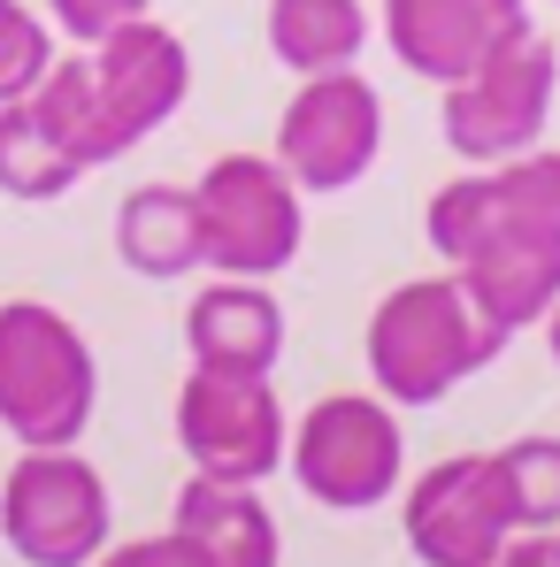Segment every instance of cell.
I'll return each mask as SVG.
<instances>
[{"label":"cell","mask_w":560,"mask_h":567,"mask_svg":"<svg viewBox=\"0 0 560 567\" xmlns=\"http://www.w3.org/2000/svg\"><path fill=\"white\" fill-rule=\"evenodd\" d=\"M369 377L391 406H438L468 377H483L507 353V330L468 299V284L446 277H407L376 299L369 315Z\"/></svg>","instance_id":"obj_1"},{"label":"cell","mask_w":560,"mask_h":567,"mask_svg":"<svg viewBox=\"0 0 560 567\" xmlns=\"http://www.w3.org/2000/svg\"><path fill=\"white\" fill-rule=\"evenodd\" d=\"M100 399L85 330L47 299H0V430L16 445H78Z\"/></svg>","instance_id":"obj_2"},{"label":"cell","mask_w":560,"mask_h":567,"mask_svg":"<svg viewBox=\"0 0 560 567\" xmlns=\"http://www.w3.org/2000/svg\"><path fill=\"white\" fill-rule=\"evenodd\" d=\"M284 468L299 483V498L330 506V514H369L399 491L407 475V437H399V414L384 391H330L315 399L299 422H292V445H284Z\"/></svg>","instance_id":"obj_3"},{"label":"cell","mask_w":560,"mask_h":567,"mask_svg":"<svg viewBox=\"0 0 560 567\" xmlns=\"http://www.w3.org/2000/svg\"><path fill=\"white\" fill-rule=\"evenodd\" d=\"M0 537L23 567H93L115 545V498L78 445H23L0 483Z\"/></svg>","instance_id":"obj_4"},{"label":"cell","mask_w":560,"mask_h":567,"mask_svg":"<svg viewBox=\"0 0 560 567\" xmlns=\"http://www.w3.org/2000/svg\"><path fill=\"white\" fill-rule=\"evenodd\" d=\"M200 238L215 277H277L299 261L307 238V192L284 177L277 154H215L200 169Z\"/></svg>","instance_id":"obj_5"},{"label":"cell","mask_w":560,"mask_h":567,"mask_svg":"<svg viewBox=\"0 0 560 567\" xmlns=\"http://www.w3.org/2000/svg\"><path fill=\"white\" fill-rule=\"evenodd\" d=\"M553 93H560V47L546 31H522L515 47H499L491 62H476L468 78L446 85V107H438L446 146L461 154L468 169L515 162V154L546 146Z\"/></svg>","instance_id":"obj_6"},{"label":"cell","mask_w":560,"mask_h":567,"mask_svg":"<svg viewBox=\"0 0 560 567\" xmlns=\"http://www.w3.org/2000/svg\"><path fill=\"white\" fill-rule=\"evenodd\" d=\"M422 230L446 254V269L483 246H560V146H530L515 162L438 185L422 207Z\"/></svg>","instance_id":"obj_7"},{"label":"cell","mask_w":560,"mask_h":567,"mask_svg":"<svg viewBox=\"0 0 560 567\" xmlns=\"http://www.w3.org/2000/svg\"><path fill=\"white\" fill-rule=\"evenodd\" d=\"M284 177L323 199V192H354L384 154V93H376L362 70H323V78H299V93L284 100L277 115V146Z\"/></svg>","instance_id":"obj_8"},{"label":"cell","mask_w":560,"mask_h":567,"mask_svg":"<svg viewBox=\"0 0 560 567\" xmlns=\"http://www.w3.org/2000/svg\"><path fill=\"white\" fill-rule=\"evenodd\" d=\"M177 445L192 475L215 483H269L284 468L292 422H284L269 377H223V369H192L177 391Z\"/></svg>","instance_id":"obj_9"},{"label":"cell","mask_w":560,"mask_h":567,"mask_svg":"<svg viewBox=\"0 0 560 567\" xmlns=\"http://www.w3.org/2000/svg\"><path fill=\"white\" fill-rule=\"evenodd\" d=\"M399 537L422 567H483L515 537V498H507L499 453H454L430 475H415L399 498Z\"/></svg>","instance_id":"obj_10"},{"label":"cell","mask_w":560,"mask_h":567,"mask_svg":"<svg viewBox=\"0 0 560 567\" xmlns=\"http://www.w3.org/2000/svg\"><path fill=\"white\" fill-rule=\"evenodd\" d=\"M85 62H93L100 115H108V131H115L123 154L146 146V138L185 107V93H192L185 39H177L170 23H154V16H131L123 31H108L100 47H85Z\"/></svg>","instance_id":"obj_11"},{"label":"cell","mask_w":560,"mask_h":567,"mask_svg":"<svg viewBox=\"0 0 560 567\" xmlns=\"http://www.w3.org/2000/svg\"><path fill=\"white\" fill-rule=\"evenodd\" d=\"M384 47L407 78L422 85H454L476 62H491L499 47H515L530 23V0H384Z\"/></svg>","instance_id":"obj_12"},{"label":"cell","mask_w":560,"mask_h":567,"mask_svg":"<svg viewBox=\"0 0 560 567\" xmlns=\"http://www.w3.org/2000/svg\"><path fill=\"white\" fill-rule=\"evenodd\" d=\"M185 346L192 369L223 377H269L284 361V307L262 277H215L192 291L185 307Z\"/></svg>","instance_id":"obj_13"},{"label":"cell","mask_w":560,"mask_h":567,"mask_svg":"<svg viewBox=\"0 0 560 567\" xmlns=\"http://www.w3.org/2000/svg\"><path fill=\"white\" fill-rule=\"evenodd\" d=\"M170 529H185L215 567H277L284 560L277 514L262 506V483L185 475V491H177V506H170Z\"/></svg>","instance_id":"obj_14"},{"label":"cell","mask_w":560,"mask_h":567,"mask_svg":"<svg viewBox=\"0 0 560 567\" xmlns=\"http://www.w3.org/2000/svg\"><path fill=\"white\" fill-rule=\"evenodd\" d=\"M115 254L123 269L146 284H177L207 269V238H200V199L192 185H139L115 207Z\"/></svg>","instance_id":"obj_15"},{"label":"cell","mask_w":560,"mask_h":567,"mask_svg":"<svg viewBox=\"0 0 560 567\" xmlns=\"http://www.w3.org/2000/svg\"><path fill=\"white\" fill-rule=\"evenodd\" d=\"M454 277L515 338V330H538L560 307V246H483V254L454 261Z\"/></svg>","instance_id":"obj_16"},{"label":"cell","mask_w":560,"mask_h":567,"mask_svg":"<svg viewBox=\"0 0 560 567\" xmlns=\"http://www.w3.org/2000/svg\"><path fill=\"white\" fill-rule=\"evenodd\" d=\"M369 47V8L362 0H269V54L292 78L354 70Z\"/></svg>","instance_id":"obj_17"},{"label":"cell","mask_w":560,"mask_h":567,"mask_svg":"<svg viewBox=\"0 0 560 567\" xmlns=\"http://www.w3.org/2000/svg\"><path fill=\"white\" fill-rule=\"evenodd\" d=\"M78 177H93L54 131H47V115L23 100H0V192L8 199H62V192H78Z\"/></svg>","instance_id":"obj_18"},{"label":"cell","mask_w":560,"mask_h":567,"mask_svg":"<svg viewBox=\"0 0 560 567\" xmlns=\"http://www.w3.org/2000/svg\"><path fill=\"white\" fill-rule=\"evenodd\" d=\"M31 107L47 115V131L85 162V169H100V162H123V146H115V131H108V115H100V93H93V62L85 54H54V70L31 85Z\"/></svg>","instance_id":"obj_19"},{"label":"cell","mask_w":560,"mask_h":567,"mask_svg":"<svg viewBox=\"0 0 560 567\" xmlns=\"http://www.w3.org/2000/svg\"><path fill=\"white\" fill-rule=\"evenodd\" d=\"M499 475L515 498V529H560V437L530 430V437L499 445Z\"/></svg>","instance_id":"obj_20"},{"label":"cell","mask_w":560,"mask_h":567,"mask_svg":"<svg viewBox=\"0 0 560 567\" xmlns=\"http://www.w3.org/2000/svg\"><path fill=\"white\" fill-rule=\"evenodd\" d=\"M54 70V23L23 0H0V100H23Z\"/></svg>","instance_id":"obj_21"},{"label":"cell","mask_w":560,"mask_h":567,"mask_svg":"<svg viewBox=\"0 0 560 567\" xmlns=\"http://www.w3.org/2000/svg\"><path fill=\"white\" fill-rule=\"evenodd\" d=\"M154 0H47V23L62 31V39H78V47H100L108 31H123L131 16H146Z\"/></svg>","instance_id":"obj_22"},{"label":"cell","mask_w":560,"mask_h":567,"mask_svg":"<svg viewBox=\"0 0 560 567\" xmlns=\"http://www.w3.org/2000/svg\"><path fill=\"white\" fill-rule=\"evenodd\" d=\"M93 567H215V560L192 545L185 529H162V537H123V545H108Z\"/></svg>","instance_id":"obj_23"},{"label":"cell","mask_w":560,"mask_h":567,"mask_svg":"<svg viewBox=\"0 0 560 567\" xmlns=\"http://www.w3.org/2000/svg\"><path fill=\"white\" fill-rule=\"evenodd\" d=\"M483 567H560V529H515Z\"/></svg>","instance_id":"obj_24"},{"label":"cell","mask_w":560,"mask_h":567,"mask_svg":"<svg viewBox=\"0 0 560 567\" xmlns=\"http://www.w3.org/2000/svg\"><path fill=\"white\" fill-rule=\"evenodd\" d=\"M538 330H546V346H553V361H560V307L546 315V322H538Z\"/></svg>","instance_id":"obj_25"},{"label":"cell","mask_w":560,"mask_h":567,"mask_svg":"<svg viewBox=\"0 0 560 567\" xmlns=\"http://www.w3.org/2000/svg\"><path fill=\"white\" fill-rule=\"evenodd\" d=\"M553 8H560V0H553Z\"/></svg>","instance_id":"obj_26"}]
</instances>
